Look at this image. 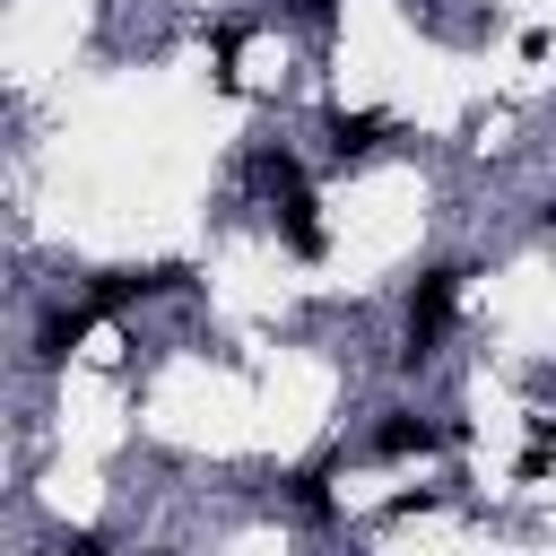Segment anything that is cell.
Here are the masks:
<instances>
[{
  "instance_id": "obj_3",
  "label": "cell",
  "mask_w": 556,
  "mask_h": 556,
  "mask_svg": "<svg viewBox=\"0 0 556 556\" xmlns=\"http://www.w3.org/2000/svg\"><path fill=\"white\" fill-rule=\"evenodd\" d=\"M460 426H434V417H417V408H391L382 426H374V452L382 460H417V452H434V443H452Z\"/></svg>"
},
{
  "instance_id": "obj_6",
  "label": "cell",
  "mask_w": 556,
  "mask_h": 556,
  "mask_svg": "<svg viewBox=\"0 0 556 556\" xmlns=\"http://www.w3.org/2000/svg\"><path fill=\"white\" fill-rule=\"evenodd\" d=\"M78 339H87V313H52V321H43V356H52V365H61Z\"/></svg>"
},
{
  "instance_id": "obj_4",
  "label": "cell",
  "mask_w": 556,
  "mask_h": 556,
  "mask_svg": "<svg viewBox=\"0 0 556 556\" xmlns=\"http://www.w3.org/2000/svg\"><path fill=\"white\" fill-rule=\"evenodd\" d=\"M278 235H287V252H295V261H321V252H330V226H321V208H313V191H304V182L278 200Z\"/></svg>"
},
{
  "instance_id": "obj_2",
  "label": "cell",
  "mask_w": 556,
  "mask_h": 556,
  "mask_svg": "<svg viewBox=\"0 0 556 556\" xmlns=\"http://www.w3.org/2000/svg\"><path fill=\"white\" fill-rule=\"evenodd\" d=\"M182 278H191V269H174V261H148V269H104L87 304H96V313H122V304H148V295H174Z\"/></svg>"
},
{
  "instance_id": "obj_5",
  "label": "cell",
  "mask_w": 556,
  "mask_h": 556,
  "mask_svg": "<svg viewBox=\"0 0 556 556\" xmlns=\"http://www.w3.org/2000/svg\"><path fill=\"white\" fill-rule=\"evenodd\" d=\"M382 113H330V156H374L382 148Z\"/></svg>"
},
{
  "instance_id": "obj_7",
  "label": "cell",
  "mask_w": 556,
  "mask_h": 556,
  "mask_svg": "<svg viewBox=\"0 0 556 556\" xmlns=\"http://www.w3.org/2000/svg\"><path fill=\"white\" fill-rule=\"evenodd\" d=\"M52 556H104V547H96V539H87V530H78V539H61V547H52Z\"/></svg>"
},
{
  "instance_id": "obj_1",
  "label": "cell",
  "mask_w": 556,
  "mask_h": 556,
  "mask_svg": "<svg viewBox=\"0 0 556 556\" xmlns=\"http://www.w3.org/2000/svg\"><path fill=\"white\" fill-rule=\"evenodd\" d=\"M452 295H460V269H426L408 287V339H400V365H426L452 330Z\"/></svg>"
}]
</instances>
